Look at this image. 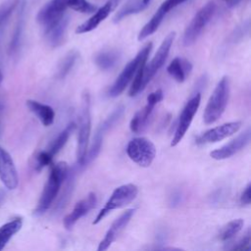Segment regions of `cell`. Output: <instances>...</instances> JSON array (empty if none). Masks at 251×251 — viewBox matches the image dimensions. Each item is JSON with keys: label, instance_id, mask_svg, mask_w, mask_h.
Wrapping results in <instances>:
<instances>
[{"label": "cell", "instance_id": "1", "mask_svg": "<svg viewBox=\"0 0 251 251\" xmlns=\"http://www.w3.org/2000/svg\"><path fill=\"white\" fill-rule=\"evenodd\" d=\"M69 167L66 162H59L52 166L48 179L34 210L35 215H42L51 207L66 179Z\"/></svg>", "mask_w": 251, "mask_h": 251}, {"label": "cell", "instance_id": "2", "mask_svg": "<svg viewBox=\"0 0 251 251\" xmlns=\"http://www.w3.org/2000/svg\"><path fill=\"white\" fill-rule=\"evenodd\" d=\"M90 95L88 91L81 94L78 121H77V146H76V159L77 164L81 166L86 155L91 131V110H90Z\"/></svg>", "mask_w": 251, "mask_h": 251}, {"label": "cell", "instance_id": "3", "mask_svg": "<svg viewBox=\"0 0 251 251\" xmlns=\"http://www.w3.org/2000/svg\"><path fill=\"white\" fill-rule=\"evenodd\" d=\"M229 97V81L227 76L220 79L206 105L203 120L207 125L214 124L224 114Z\"/></svg>", "mask_w": 251, "mask_h": 251}, {"label": "cell", "instance_id": "4", "mask_svg": "<svg viewBox=\"0 0 251 251\" xmlns=\"http://www.w3.org/2000/svg\"><path fill=\"white\" fill-rule=\"evenodd\" d=\"M151 49H152V43L149 42L136 54V56L132 60H130L126 65L122 73L119 75V76L116 78V80L108 90V95L110 97H117L126 89V87L134 77L138 68L142 64L146 63L148 56L151 52Z\"/></svg>", "mask_w": 251, "mask_h": 251}, {"label": "cell", "instance_id": "5", "mask_svg": "<svg viewBox=\"0 0 251 251\" xmlns=\"http://www.w3.org/2000/svg\"><path fill=\"white\" fill-rule=\"evenodd\" d=\"M137 193L138 187L133 183H126L117 187L105 203L104 207L97 214L95 220L93 221V225H97L113 210L120 209L129 204L131 201L135 199Z\"/></svg>", "mask_w": 251, "mask_h": 251}, {"label": "cell", "instance_id": "6", "mask_svg": "<svg viewBox=\"0 0 251 251\" xmlns=\"http://www.w3.org/2000/svg\"><path fill=\"white\" fill-rule=\"evenodd\" d=\"M216 8L215 2L210 1L194 15L183 32L182 43L184 46H190L198 39L203 29L213 18Z\"/></svg>", "mask_w": 251, "mask_h": 251}, {"label": "cell", "instance_id": "7", "mask_svg": "<svg viewBox=\"0 0 251 251\" xmlns=\"http://www.w3.org/2000/svg\"><path fill=\"white\" fill-rule=\"evenodd\" d=\"M125 111V107L123 105H119L97 127L96 132L94 134V137L92 139L91 145L89 147V149H87L86 155L84 157V160L81 164L82 167L86 166L87 164L91 163L100 153L101 148H102V143H103V139L106 135V132L113 127V126L121 119L122 115L124 114Z\"/></svg>", "mask_w": 251, "mask_h": 251}, {"label": "cell", "instance_id": "8", "mask_svg": "<svg viewBox=\"0 0 251 251\" xmlns=\"http://www.w3.org/2000/svg\"><path fill=\"white\" fill-rule=\"evenodd\" d=\"M175 32L169 33L163 42L161 43L158 51L152 58V60L149 62V64L144 63L140 67V72H141V88L142 90L145 88L147 83L153 78V76L157 74V72L164 66L168 55L170 53L172 44L175 39Z\"/></svg>", "mask_w": 251, "mask_h": 251}, {"label": "cell", "instance_id": "9", "mask_svg": "<svg viewBox=\"0 0 251 251\" xmlns=\"http://www.w3.org/2000/svg\"><path fill=\"white\" fill-rule=\"evenodd\" d=\"M126 154L135 164L147 168L155 159L156 148L151 140L145 137H135L127 143Z\"/></svg>", "mask_w": 251, "mask_h": 251}, {"label": "cell", "instance_id": "10", "mask_svg": "<svg viewBox=\"0 0 251 251\" xmlns=\"http://www.w3.org/2000/svg\"><path fill=\"white\" fill-rule=\"evenodd\" d=\"M200 102H201V95L199 92H197L185 104L178 118L176 130L171 142V146H176L181 141V139L183 138V136L185 135L186 131L188 130L191 125V122L200 106Z\"/></svg>", "mask_w": 251, "mask_h": 251}, {"label": "cell", "instance_id": "11", "mask_svg": "<svg viewBox=\"0 0 251 251\" xmlns=\"http://www.w3.org/2000/svg\"><path fill=\"white\" fill-rule=\"evenodd\" d=\"M163 97H164V94L161 89H157V90L151 92L147 96L146 105L140 111H138L132 117V119L130 121L129 127L132 132L138 133L144 129V127L146 126L148 120L153 112V109L160 101L163 100Z\"/></svg>", "mask_w": 251, "mask_h": 251}, {"label": "cell", "instance_id": "12", "mask_svg": "<svg viewBox=\"0 0 251 251\" xmlns=\"http://www.w3.org/2000/svg\"><path fill=\"white\" fill-rule=\"evenodd\" d=\"M241 127V122H229L223 124L219 126L213 127L206 130L201 135L196 138L197 144H206V143H215L221 141L239 130Z\"/></svg>", "mask_w": 251, "mask_h": 251}, {"label": "cell", "instance_id": "13", "mask_svg": "<svg viewBox=\"0 0 251 251\" xmlns=\"http://www.w3.org/2000/svg\"><path fill=\"white\" fill-rule=\"evenodd\" d=\"M0 179L8 189H15L19 184V176L10 154L0 146Z\"/></svg>", "mask_w": 251, "mask_h": 251}, {"label": "cell", "instance_id": "14", "mask_svg": "<svg viewBox=\"0 0 251 251\" xmlns=\"http://www.w3.org/2000/svg\"><path fill=\"white\" fill-rule=\"evenodd\" d=\"M251 130L248 127L242 133H240L236 138L232 139L230 142L225 144L224 146L212 151L210 156L215 160H225L227 159L240 150H242L250 141Z\"/></svg>", "mask_w": 251, "mask_h": 251}, {"label": "cell", "instance_id": "15", "mask_svg": "<svg viewBox=\"0 0 251 251\" xmlns=\"http://www.w3.org/2000/svg\"><path fill=\"white\" fill-rule=\"evenodd\" d=\"M134 212H135V209H128L114 221V223L111 225V226L107 230L104 238L99 243V246L97 248L98 251H104L111 246V244L118 238L120 233L127 226Z\"/></svg>", "mask_w": 251, "mask_h": 251}, {"label": "cell", "instance_id": "16", "mask_svg": "<svg viewBox=\"0 0 251 251\" xmlns=\"http://www.w3.org/2000/svg\"><path fill=\"white\" fill-rule=\"evenodd\" d=\"M178 0H166L164 1L161 6L158 8L156 13L153 15V17L149 20V22L141 28V30L138 33V40H143L149 35L153 34L158 27L160 26L161 23L165 19L166 15L175 7H176L178 4Z\"/></svg>", "mask_w": 251, "mask_h": 251}, {"label": "cell", "instance_id": "17", "mask_svg": "<svg viewBox=\"0 0 251 251\" xmlns=\"http://www.w3.org/2000/svg\"><path fill=\"white\" fill-rule=\"evenodd\" d=\"M67 0H50L37 13L36 20L43 27L65 15Z\"/></svg>", "mask_w": 251, "mask_h": 251}, {"label": "cell", "instance_id": "18", "mask_svg": "<svg viewBox=\"0 0 251 251\" xmlns=\"http://www.w3.org/2000/svg\"><path fill=\"white\" fill-rule=\"evenodd\" d=\"M97 203V197L95 193L90 192L85 198L78 201L73 211L68 214L64 219V226L67 229H72V227L75 225V223L80 220L83 216H85L91 209L95 207Z\"/></svg>", "mask_w": 251, "mask_h": 251}, {"label": "cell", "instance_id": "19", "mask_svg": "<svg viewBox=\"0 0 251 251\" xmlns=\"http://www.w3.org/2000/svg\"><path fill=\"white\" fill-rule=\"evenodd\" d=\"M120 0H108L101 8L95 12V14H93L87 21L76 27L75 33H86L95 29L110 15V13L115 10Z\"/></svg>", "mask_w": 251, "mask_h": 251}, {"label": "cell", "instance_id": "20", "mask_svg": "<svg viewBox=\"0 0 251 251\" xmlns=\"http://www.w3.org/2000/svg\"><path fill=\"white\" fill-rule=\"evenodd\" d=\"M69 18L64 15L55 22L44 26V37L51 47L60 46L65 38Z\"/></svg>", "mask_w": 251, "mask_h": 251}, {"label": "cell", "instance_id": "21", "mask_svg": "<svg viewBox=\"0 0 251 251\" xmlns=\"http://www.w3.org/2000/svg\"><path fill=\"white\" fill-rule=\"evenodd\" d=\"M26 106L30 112H32L43 126H49L54 123L55 112L49 105L40 103L36 100H26Z\"/></svg>", "mask_w": 251, "mask_h": 251}, {"label": "cell", "instance_id": "22", "mask_svg": "<svg viewBox=\"0 0 251 251\" xmlns=\"http://www.w3.org/2000/svg\"><path fill=\"white\" fill-rule=\"evenodd\" d=\"M192 66L190 62L183 58L176 57L175 58L167 68V72L169 75L177 82H183L190 73Z\"/></svg>", "mask_w": 251, "mask_h": 251}, {"label": "cell", "instance_id": "23", "mask_svg": "<svg viewBox=\"0 0 251 251\" xmlns=\"http://www.w3.org/2000/svg\"><path fill=\"white\" fill-rule=\"evenodd\" d=\"M120 60V53L116 50H104L95 55L94 62L102 71L113 69Z\"/></svg>", "mask_w": 251, "mask_h": 251}, {"label": "cell", "instance_id": "24", "mask_svg": "<svg viewBox=\"0 0 251 251\" xmlns=\"http://www.w3.org/2000/svg\"><path fill=\"white\" fill-rule=\"evenodd\" d=\"M23 220L21 218L14 219L0 227V250H2L9 240L22 228Z\"/></svg>", "mask_w": 251, "mask_h": 251}, {"label": "cell", "instance_id": "25", "mask_svg": "<svg viewBox=\"0 0 251 251\" xmlns=\"http://www.w3.org/2000/svg\"><path fill=\"white\" fill-rule=\"evenodd\" d=\"M149 4L143 2V0H129L115 15L114 22L118 23V22L122 21L123 19H125L127 16H130V15L142 12L144 9H146V7Z\"/></svg>", "mask_w": 251, "mask_h": 251}, {"label": "cell", "instance_id": "26", "mask_svg": "<svg viewBox=\"0 0 251 251\" xmlns=\"http://www.w3.org/2000/svg\"><path fill=\"white\" fill-rule=\"evenodd\" d=\"M75 127V124L73 123V122L70 123V124L57 135V137L53 140L52 144L50 145L49 149L47 150L48 153H49L52 157H54V156L65 146V144L67 143V141H68L70 135H71L72 132L74 131Z\"/></svg>", "mask_w": 251, "mask_h": 251}, {"label": "cell", "instance_id": "27", "mask_svg": "<svg viewBox=\"0 0 251 251\" xmlns=\"http://www.w3.org/2000/svg\"><path fill=\"white\" fill-rule=\"evenodd\" d=\"M66 185H65V188L59 198V201L56 205V209H62L64 208V206L68 203L71 195H72V192L74 190V186H75V169H72L71 171H68V174H67V176H66Z\"/></svg>", "mask_w": 251, "mask_h": 251}, {"label": "cell", "instance_id": "28", "mask_svg": "<svg viewBox=\"0 0 251 251\" xmlns=\"http://www.w3.org/2000/svg\"><path fill=\"white\" fill-rule=\"evenodd\" d=\"M243 220L242 219H235L227 223L220 231L219 238L222 241H228L232 239L242 228L243 226Z\"/></svg>", "mask_w": 251, "mask_h": 251}, {"label": "cell", "instance_id": "29", "mask_svg": "<svg viewBox=\"0 0 251 251\" xmlns=\"http://www.w3.org/2000/svg\"><path fill=\"white\" fill-rule=\"evenodd\" d=\"M77 58H78V53L75 50H72L69 53H67V55L63 58V60L59 65L58 72H57L58 78H64L69 75V73L72 71V69L75 65Z\"/></svg>", "mask_w": 251, "mask_h": 251}, {"label": "cell", "instance_id": "30", "mask_svg": "<svg viewBox=\"0 0 251 251\" xmlns=\"http://www.w3.org/2000/svg\"><path fill=\"white\" fill-rule=\"evenodd\" d=\"M20 0H6L0 5V27L8 21L12 13L18 7Z\"/></svg>", "mask_w": 251, "mask_h": 251}, {"label": "cell", "instance_id": "31", "mask_svg": "<svg viewBox=\"0 0 251 251\" xmlns=\"http://www.w3.org/2000/svg\"><path fill=\"white\" fill-rule=\"evenodd\" d=\"M67 5L73 10L83 14H89L96 11V6L87 0H67Z\"/></svg>", "mask_w": 251, "mask_h": 251}, {"label": "cell", "instance_id": "32", "mask_svg": "<svg viewBox=\"0 0 251 251\" xmlns=\"http://www.w3.org/2000/svg\"><path fill=\"white\" fill-rule=\"evenodd\" d=\"M250 230L248 229L247 232L235 243H233L232 246L227 247V249H231V250H241V251H245V250H250V242H251V236H250Z\"/></svg>", "mask_w": 251, "mask_h": 251}, {"label": "cell", "instance_id": "33", "mask_svg": "<svg viewBox=\"0 0 251 251\" xmlns=\"http://www.w3.org/2000/svg\"><path fill=\"white\" fill-rule=\"evenodd\" d=\"M53 157L48 153V151H41L37 154L36 156V161H35V169L37 171H40L44 167L50 165L52 163Z\"/></svg>", "mask_w": 251, "mask_h": 251}, {"label": "cell", "instance_id": "34", "mask_svg": "<svg viewBox=\"0 0 251 251\" xmlns=\"http://www.w3.org/2000/svg\"><path fill=\"white\" fill-rule=\"evenodd\" d=\"M251 202V184L248 183L240 196V203L242 205H249Z\"/></svg>", "mask_w": 251, "mask_h": 251}, {"label": "cell", "instance_id": "35", "mask_svg": "<svg viewBox=\"0 0 251 251\" xmlns=\"http://www.w3.org/2000/svg\"><path fill=\"white\" fill-rule=\"evenodd\" d=\"M226 4V6L227 7H229V8H232V7H235V6H237L242 0H223Z\"/></svg>", "mask_w": 251, "mask_h": 251}, {"label": "cell", "instance_id": "36", "mask_svg": "<svg viewBox=\"0 0 251 251\" xmlns=\"http://www.w3.org/2000/svg\"><path fill=\"white\" fill-rule=\"evenodd\" d=\"M3 197H4V193L2 192V191H0V202L2 201V199H3Z\"/></svg>", "mask_w": 251, "mask_h": 251}, {"label": "cell", "instance_id": "37", "mask_svg": "<svg viewBox=\"0 0 251 251\" xmlns=\"http://www.w3.org/2000/svg\"><path fill=\"white\" fill-rule=\"evenodd\" d=\"M150 1H151V0H143V2H145V3H148V4L150 3Z\"/></svg>", "mask_w": 251, "mask_h": 251}, {"label": "cell", "instance_id": "38", "mask_svg": "<svg viewBox=\"0 0 251 251\" xmlns=\"http://www.w3.org/2000/svg\"><path fill=\"white\" fill-rule=\"evenodd\" d=\"M179 1H180V4H181V3H183V2L186 1V0H179Z\"/></svg>", "mask_w": 251, "mask_h": 251}, {"label": "cell", "instance_id": "39", "mask_svg": "<svg viewBox=\"0 0 251 251\" xmlns=\"http://www.w3.org/2000/svg\"><path fill=\"white\" fill-rule=\"evenodd\" d=\"M1 80H2V76H1V75H0V83H1Z\"/></svg>", "mask_w": 251, "mask_h": 251}]
</instances>
